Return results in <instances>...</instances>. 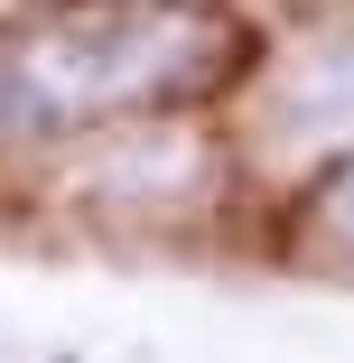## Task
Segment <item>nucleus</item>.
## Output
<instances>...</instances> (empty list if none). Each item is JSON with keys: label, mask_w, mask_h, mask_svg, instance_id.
I'll return each mask as SVG.
<instances>
[{"label": "nucleus", "mask_w": 354, "mask_h": 363, "mask_svg": "<svg viewBox=\"0 0 354 363\" xmlns=\"http://www.w3.org/2000/svg\"><path fill=\"white\" fill-rule=\"evenodd\" d=\"M243 65L224 0H28L0 19V121L28 140H84L215 94Z\"/></svg>", "instance_id": "f257e3e1"}, {"label": "nucleus", "mask_w": 354, "mask_h": 363, "mask_svg": "<svg viewBox=\"0 0 354 363\" xmlns=\"http://www.w3.org/2000/svg\"><path fill=\"white\" fill-rule=\"evenodd\" d=\"M289 112L299 121H354V38L345 47H317L289 75Z\"/></svg>", "instance_id": "f03ea898"}, {"label": "nucleus", "mask_w": 354, "mask_h": 363, "mask_svg": "<svg viewBox=\"0 0 354 363\" xmlns=\"http://www.w3.org/2000/svg\"><path fill=\"white\" fill-rule=\"evenodd\" d=\"M317 233L336 242V261H354V150L326 168V186H317Z\"/></svg>", "instance_id": "7ed1b4c3"}]
</instances>
